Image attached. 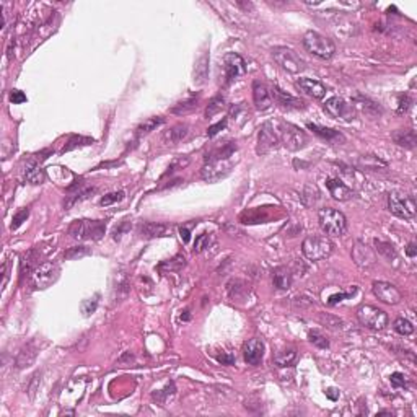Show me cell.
<instances>
[{
	"mask_svg": "<svg viewBox=\"0 0 417 417\" xmlns=\"http://www.w3.org/2000/svg\"><path fill=\"white\" fill-rule=\"evenodd\" d=\"M168 232H171V227L166 224H160V222H147V224L140 227V233L145 238L165 236Z\"/></svg>",
	"mask_w": 417,
	"mask_h": 417,
	"instance_id": "obj_26",
	"label": "cell"
},
{
	"mask_svg": "<svg viewBox=\"0 0 417 417\" xmlns=\"http://www.w3.org/2000/svg\"><path fill=\"white\" fill-rule=\"evenodd\" d=\"M359 163H360V165H365L367 170H374V168H377L378 165H381V166H386V163H385V162H381V160H378V158H375V157H371V155L362 157V158L359 160Z\"/></svg>",
	"mask_w": 417,
	"mask_h": 417,
	"instance_id": "obj_45",
	"label": "cell"
},
{
	"mask_svg": "<svg viewBox=\"0 0 417 417\" xmlns=\"http://www.w3.org/2000/svg\"><path fill=\"white\" fill-rule=\"evenodd\" d=\"M406 254L409 256V258H415V254H417V246L415 243H409L406 248Z\"/></svg>",
	"mask_w": 417,
	"mask_h": 417,
	"instance_id": "obj_58",
	"label": "cell"
},
{
	"mask_svg": "<svg viewBox=\"0 0 417 417\" xmlns=\"http://www.w3.org/2000/svg\"><path fill=\"white\" fill-rule=\"evenodd\" d=\"M124 199V192L122 191H118V192H109V194H106V196L100 201L101 206H111V204L114 202H119Z\"/></svg>",
	"mask_w": 417,
	"mask_h": 417,
	"instance_id": "obj_48",
	"label": "cell"
},
{
	"mask_svg": "<svg viewBox=\"0 0 417 417\" xmlns=\"http://www.w3.org/2000/svg\"><path fill=\"white\" fill-rule=\"evenodd\" d=\"M224 108H225V100L222 98V96H215V98H212V100H210V103H209V106H207L206 116H207V118L215 116V114H218Z\"/></svg>",
	"mask_w": 417,
	"mask_h": 417,
	"instance_id": "obj_38",
	"label": "cell"
},
{
	"mask_svg": "<svg viewBox=\"0 0 417 417\" xmlns=\"http://www.w3.org/2000/svg\"><path fill=\"white\" fill-rule=\"evenodd\" d=\"M246 72V62L236 52H228L224 56V83L232 85L238 77L245 75Z\"/></svg>",
	"mask_w": 417,
	"mask_h": 417,
	"instance_id": "obj_12",
	"label": "cell"
},
{
	"mask_svg": "<svg viewBox=\"0 0 417 417\" xmlns=\"http://www.w3.org/2000/svg\"><path fill=\"white\" fill-rule=\"evenodd\" d=\"M207 65H209V56L207 54H204L199 62H197V65H196V70H194V80H196V83H204L206 82V78H207Z\"/></svg>",
	"mask_w": 417,
	"mask_h": 417,
	"instance_id": "obj_34",
	"label": "cell"
},
{
	"mask_svg": "<svg viewBox=\"0 0 417 417\" xmlns=\"http://www.w3.org/2000/svg\"><path fill=\"white\" fill-rule=\"evenodd\" d=\"M280 140L282 144L286 145L292 152H297V150H301L306 144H308V137L303 130L300 127L294 126V124L283 122L282 129H280Z\"/></svg>",
	"mask_w": 417,
	"mask_h": 417,
	"instance_id": "obj_11",
	"label": "cell"
},
{
	"mask_svg": "<svg viewBox=\"0 0 417 417\" xmlns=\"http://www.w3.org/2000/svg\"><path fill=\"white\" fill-rule=\"evenodd\" d=\"M412 106V98L409 95H399L398 98V114L407 113Z\"/></svg>",
	"mask_w": 417,
	"mask_h": 417,
	"instance_id": "obj_43",
	"label": "cell"
},
{
	"mask_svg": "<svg viewBox=\"0 0 417 417\" xmlns=\"http://www.w3.org/2000/svg\"><path fill=\"white\" fill-rule=\"evenodd\" d=\"M189 134V126L188 124H176V126H173L171 129H168L165 134H163V142L166 145H176V144H180L181 140H184L186 137H188Z\"/></svg>",
	"mask_w": 417,
	"mask_h": 417,
	"instance_id": "obj_22",
	"label": "cell"
},
{
	"mask_svg": "<svg viewBox=\"0 0 417 417\" xmlns=\"http://www.w3.org/2000/svg\"><path fill=\"white\" fill-rule=\"evenodd\" d=\"M352 259L360 269H370L377 264V256L371 248L362 242H356L352 248Z\"/></svg>",
	"mask_w": 417,
	"mask_h": 417,
	"instance_id": "obj_15",
	"label": "cell"
},
{
	"mask_svg": "<svg viewBox=\"0 0 417 417\" xmlns=\"http://www.w3.org/2000/svg\"><path fill=\"white\" fill-rule=\"evenodd\" d=\"M326 396L331 399V401H336V399H339V391L338 389H334V388H330L326 391Z\"/></svg>",
	"mask_w": 417,
	"mask_h": 417,
	"instance_id": "obj_60",
	"label": "cell"
},
{
	"mask_svg": "<svg viewBox=\"0 0 417 417\" xmlns=\"http://www.w3.org/2000/svg\"><path fill=\"white\" fill-rule=\"evenodd\" d=\"M280 144V130L274 127L272 122H264L258 136V147H256L258 155H268L274 150H277Z\"/></svg>",
	"mask_w": 417,
	"mask_h": 417,
	"instance_id": "obj_7",
	"label": "cell"
},
{
	"mask_svg": "<svg viewBox=\"0 0 417 417\" xmlns=\"http://www.w3.org/2000/svg\"><path fill=\"white\" fill-rule=\"evenodd\" d=\"M308 338H310V341H312V344H315L316 347H319V349H327V347H330V341H327L323 334H319L316 331L310 333Z\"/></svg>",
	"mask_w": 417,
	"mask_h": 417,
	"instance_id": "obj_42",
	"label": "cell"
},
{
	"mask_svg": "<svg viewBox=\"0 0 417 417\" xmlns=\"http://www.w3.org/2000/svg\"><path fill=\"white\" fill-rule=\"evenodd\" d=\"M38 259H39V253L36 250H28L23 254L21 262H20L21 280L25 279V276H30V274H33V271L38 268Z\"/></svg>",
	"mask_w": 417,
	"mask_h": 417,
	"instance_id": "obj_23",
	"label": "cell"
},
{
	"mask_svg": "<svg viewBox=\"0 0 417 417\" xmlns=\"http://www.w3.org/2000/svg\"><path fill=\"white\" fill-rule=\"evenodd\" d=\"M209 246V235L202 233L196 238V243H194V253H201Z\"/></svg>",
	"mask_w": 417,
	"mask_h": 417,
	"instance_id": "obj_49",
	"label": "cell"
},
{
	"mask_svg": "<svg viewBox=\"0 0 417 417\" xmlns=\"http://www.w3.org/2000/svg\"><path fill=\"white\" fill-rule=\"evenodd\" d=\"M393 140L399 147H404V148H414L417 144L415 132L412 129H399L393 132Z\"/></svg>",
	"mask_w": 417,
	"mask_h": 417,
	"instance_id": "obj_27",
	"label": "cell"
},
{
	"mask_svg": "<svg viewBox=\"0 0 417 417\" xmlns=\"http://www.w3.org/2000/svg\"><path fill=\"white\" fill-rule=\"evenodd\" d=\"M34 359H36V349H34L33 344H28L20 350L18 357H16V365H18V368L30 367Z\"/></svg>",
	"mask_w": 417,
	"mask_h": 417,
	"instance_id": "obj_28",
	"label": "cell"
},
{
	"mask_svg": "<svg viewBox=\"0 0 417 417\" xmlns=\"http://www.w3.org/2000/svg\"><path fill=\"white\" fill-rule=\"evenodd\" d=\"M197 98L196 96H191V98H186L183 101H180L178 104H174L173 108L170 109L173 114H178V116H183V114H189L192 113L194 109H197Z\"/></svg>",
	"mask_w": 417,
	"mask_h": 417,
	"instance_id": "obj_30",
	"label": "cell"
},
{
	"mask_svg": "<svg viewBox=\"0 0 417 417\" xmlns=\"http://www.w3.org/2000/svg\"><path fill=\"white\" fill-rule=\"evenodd\" d=\"M92 142H93V139H88V137H72L69 142V145L64 147V152H69V150L80 147V145H88V144H92Z\"/></svg>",
	"mask_w": 417,
	"mask_h": 417,
	"instance_id": "obj_47",
	"label": "cell"
},
{
	"mask_svg": "<svg viewBox=\"0 0 417 417\" xmlns=\"http://www.w3.org/2000/svg\"><path fill=\"white\" fill-rule=\"evenodd\" d=\"M303 46L305 49L310 52V54H313L319 59H331L336 52V46L334 42L323 36V34H319L316 31H308L305 36H303Z\"/></svg>",
	"mask_w": 417,
	"mask_h": 417,
	"instance_id": "obj_3",
	"label": "cell"
},
{
	"mask_svg": "<svg viewBox=\"0 0 417 417\" xmlns=\"http://www.w3.org/2000/svg\"><path fill=\"white\" fill-rule=\"evenodd\" d=\"M96 189L95 188H88V189H85V191H80V192H77L75 196H72V197H69V201L65 202V207L69 209V207H72L75 202H78V201H82V199H86L88 196H90V194H93Z\"/></svg>",
	"mask_w": 417,
	"mask_h": 417,
	"instance_id": "obj_46",
	"label": "cell"
},
{
	"mask_svg": "<svg viewBox=\"0 0 417 417\" xmlns=\"http://www.w3.org/2000/svg\"><path fill=\"white\" fill-rule=\"evenodd\" d=\"M189 165V158H176L174 162L168 166V171H166V174H170V173H173V171H176V170H183L184 166H188Z\"/></svg>",
	"mask_w": 417,
	"mask_h": 417,
	"instance_id": "obj_50",
	"label": "cell"
},
{
	"mask_svg": "<svg viewBox=\"0 0 417 417\" xmlns=\"http://www.w3.org/2000/svg\"><path fill=\"white\" fill-rule=\"evenodd\" d=\"M301 199H303L305 206H308V207L316 206V202L321 199V192H319L318 186L316 184H306L305 189H303V196H301Z\"/></svg>",
	"mask_w": 417,
	"mask_h": 417,
	"instance_id": "obj_31",
	"label": "cell"
},
{
	"mask_svg": "<svg viewBox=\"0 0 417 417\" xmlns=\"http://www.w3.org/2000/svg\"><path fill=\"white\" fill-rule=\"evenodd\" d=\"M375 250L381 254L385 256L386 259H391V258H396V250L391 243H386V242H380V239H375Z\"/></svg>",
	"mask_w": 417,
	"mask_h": 417,
	"instance_id": "obj_36",
	"label": "cell"
},
{
	"mask_svg": "<svg viewBox=\"0 0 417 417\" xmlns=\"http://www.w3.org/2000/svg\"><path fill=\"white\" fill-rule=\"evenodd\" d=\"M186 264V259H184V256H176V258L170 259L168 262H163V264H160V271H165V269H170V271H180L183 266Z\"/></svg>",
	"mask_w": 417,
	"mask_h": 417,
	"instance_id": "obj_41",
	"label": "cell"
},
{
	"mask_svg": "<svg viewBox=\"0 0 417 417\" xmlns=\"http://www.w3.org/2000/svg\"><path fill=\"white\" fill-rule=\"evenodd\" d=\"M272 283L279 290H289L292 287V272L286 266H279L272 271Z\"/></svg>",
	"mask_w": 417,
	"mask_h": 417,
	"instance_id": "obj_24",
	"label": "cell"
},
{
	"mask_svg": "<svg viewBox=\"0 0 417 417\" xmlns=\"http://www.w3.org/2000/svg\"><path fill=\"white\" fill-rule=\"evenodd\" d=\"M96 305H98V301H96V300H93V303H92L90 300H85L83 303H82V312L85 315H90V313H93L95 310H96Z\"/></svg>",
	"mask_w": 417,
	"mask_h": 417,
	"instance_id": "obj_55",
	"label": "cell"
},
{
	"mask_svg": "<svg viewBox=\"0 0 417 417\" xmlns=\"http://www.w3.org/2000/svg\"><path fill=\"white\" fill-rule=\"evenodd\" d=\"M217 359H218V362L224 363V365H232V363L235 362L233 356H225V354H222V356H218Z\"/></svg>",
	"mask_w": 417,
	"mask_h": 417,
	"instance_id": "obj_57",
	"label": "cell"
},
{
	"mask_svg": "<svg viewBox=\"0 0 417 417\" xmlns=\"http://www.w3.org/2000/svg\"><path fill=\"white\" fill-rule=\"evenodd\" d=\"M104 230L106 222L103 220H75L69 227V235L74 239H100Z\"/></svg>",
	"mask_w": 417,
	"mask_h": 417,
	"instance_id": "obj_4",
	"label": "cell"
},
{
	"mask_svg": "<svg viewBox=\"0 0 417 417\" xmlns=\"http://www.w3.org/2000/svg\"><path fill=\"white\" fill-rule=\"evenodd\" d=\"M394 331L398 334H401V336H409V334L414 333V326H412V323L409 321V319L398 318L394 321Z\"/></svg>",
	"mask_w": 417,
	"mask_h": 417,
	"instance_id": "obj_37",
	"label": "cell"
},
{
	"mask_svg": "<svg viewBox=\"0 0 417 417\" xmlns=\"http://www.w3.org/2000/svg\"><path fill=\"white\" fill-rule=\"evenodd\" d=\"M388 207L399 218L409 220L415 215V202L411 196L403 192H391L388 196Z\"/></svg>",
	"mask_w": 417,
	"mask_h": 417,
	"instance_id": "obj_8",
	"label": "cell"
},
{
	"mask_svg": "<svg viewBox=\"0 0 417 417\" xmlns=\"http://www.w3.org/2000/svg\"><path fill=\"white\" fill-rule=\"evenodd\" d=\"M232 166L233 165L230 160H220V158L206 160V165H204L201 170V176L202 180L207 183H217L220 180H224L225 176L232 171Z\"/></svg>",
	"mask_w": 417,
	"mask_h": 417,
	"instance_id": "obj_9",
	"label": "cell"
},
{
	"mask_svg": "<svg viewBox=\"0 0 417 417\" xmlns=\"http://www.w3.org/2000/svg\"><path fill=\"white\" fill-rule=\"evenodd\" d=\"M324 109L330 114L331 118L336 119H342V121H352L356 118V111H354V106L349 104L347 101H344L339 96H333V98L326 100L324 103Z\"/></svg>",
	"mask_w": 417,
	"mask_h": 417,
	"instance_id": "obj_13",
	"label": "cell"
},
{
	"mask_svg": "<svg viewBox=\"0 0 417 417\" xmlns=\"http://www.w3.org/2000/svg\"><path fill=\"white\" fill-rule=\"evenodd\" d=\"M271 98H274V101H276L283 109H303L305 108V101L303 100L289 95L287 92L280 90L279 86H274L271 90Z\"/></svg>",
	"mask_w": 417,
	"mask_h": 417,
	"instance_id": "obj_16",
	"label": "cell"
},
{
	"mask_svg": "<svg viewBox=\"0 0 417 417\" xmlns=\"http://www.w3.org/2000/svg\"><path fill=\"white\" fill-rule=\"evenodd\" d=\"M163 122H165V119H163V118H160V116L145 119L142 124H139V127H137V136H145V134H148V132L155 130L158 126H162Z\"/></svg>",
	"mask_w": 417,
	"mask_h": 417,
	"instance_id": "obj_33",
	"label": "cell"
},
{
	"mask_svg": "<svg viewBox=\"0 0 417 417\" xmlns=\"http://www.w3.org/2000/svg\"><path fill=\"white\" fill-rule=\"evenodd\" d=\"M253 100H254V106L258 111H266L271 108L272 104V98H271V92L269 88L266 86L259 80H254L253 82Z\"/></svg>",
	"mask_w": 417,
	"mask_h": 417,
	"instance_id": "obj_18",
	"label": "cell"
},
{
	"mask_svg": "<svg viewBox=\"0 0 417 417\" xmlns=\"http://www.w3.org/2000/svg\"><path fill=\"white\" fill-rule=\"evenodd\" d=\"M227 127V119H224V121H220V122H217V124H214V126H210L209 129H207V136L209 137H214V136H217L220 130H224Z\"/></svg>",
	"mask_w": 417,
	"mask_h": 417,
	"instance_id": "obj_53",
	"label": "cell"
},
{
	"mask_svg": "<svg viewBox=\"0 0 417 417\" xmlns=\"http://www.w3.org/2000/svg\"><path fill=\"white\" fill-rule=\"evenodd\" d=\"M326 186H327V189H330V194L336 201H349L354 196L352 189L347 184H344L341 180L330 178L326 181Z\"/></svg>",
	"mask_w": 417,
	"mask_h": 417,
	"instance_id": "obj_21",
	"label": "cell"
},
{
	"mask_svg": "<svg viewBox=\"0 0 417 417\" xmlns=\"http://www.w3.org/2000/svg\"><path fill=\"white\" fill-rule=\"evenodd\" d=\"M28 215H30V210L28 209H23L21 212H18V214H16L15 217H13V224H12V228H18L23 222L28 218Z\"/></svg>",
	"mask_w": 417,
	"mask_h": 417,
	"instance_id": "obj_52",
	"label": "cell"
},
{
	"mask_svg": "<svg viewBox=\"0 0 417 417\" xmlns=\"http://www.w3.org/2000/svg\"><path fill=\"white\" fill-rule=\"evenodd\" d=\"M308 129H312L316 136H319L321 139H326L327 142H331V144H344V142H345V137L341 134L339 130L321 127V126H318V124H312V122L308 124Z\"/></svg>",
	"mask_w": 417,
	"mask_h": 417,
	"instance_id": "obj_25",
	"label": "cell"
},
{
	"mask_svg": "<svg viewBox=\"0 0 417 417\" xmlns=\"http://www.w3.org/2000/svg\"><path fill=\"white\" fill-rule=\"evenodd\" d=\"M357 318L359 321L368 327V330L381 331L388 326V315L383 310H380L374 305H362L357 310Z\"/></svg>",
	"mask_w": 417,
	"mask_h": 417,
	"instance_id": "obj_6",
	"label": "cell"
},
{
	"mask_svg": "<svg viewBox=\"0 0 417 417\" xmlns=\"http://www.w3.org/2000/svg\"><path fill=\"white\" fill-rule=\"evenodd\" d=\"M126 230H127V222H124V225H122V227H119V228L114 230V233H113V235H114V239H119L121 235H122L124 232H126Z\"/></svg>",
	"mask_w": 417,
	"mask_h": 417,
	"instance_id": "obj_59",
	"label": "cell"
},
{
	"mask_svg": "<svg viewBox=\"0 0 417 417\" xmlns=\"http://www.w3.org/2000/svg\"><path fill=\"white\" fill-rule=\"evenodd\" d=\"M272 57L283 70H287L290 74H300L303 72L306 67L305 60L301 59L294 49L286 48V46L272 48Z\"/></svg>",
	"mask_w": 417,
	"mask_h": 417,
	"instance_id": "obj_5",
	"label": "cell"
},
{
	"mask_svg": "<svg viewBox=\"0 0 417 417\" xmlns=\"http://www.w3.org/2000/svg\"><path fill=\"white\" fill-rule=\"evenodd\" d=\"M59 279V266L56 262H42L31 274L34 289H48Z\"/></svg>",
	"mask_w": 417,
	"mask_h": 417,
	"instance_id": "obj_10",
	"label": "cell"
},
{
	"mask_svg": "<svg viewBox=\"0 0 417 417\" xmlns=\"http://www.w3.org/2000/svg\"><path fill=\"white\" fill-rule=\"evenodd\" d=\"M90 254V248L86 246H74V248H69V250L64 253V258L65 259H77V258H83V256Z\"/></svg>",
	"mask_w": 417,
	"mask_h": 417,
	"instance_id": "obj_39",
	"label": "cell"
},
{
	"mask_svg": "<svg viewBox=\"0 0 417 417\" xmlns=\"http://www.w3.org/2000/svg\"><path fill=\"white\" fill-rule=\"evenodd\" d=\"M274 360H276L277 367H290V365H294L295 360H297V350L294 347L283 349V350L276 354Z\"/></svg>",
	"mask_w": 417,
	"mask_h": 417,
	"instance_id": "obj_29",
	"label": "cell"
},
{
	"mask_svg": "<svg viewBox=\"0 0 417 417\" xmlns=\"http://www.w3.org/2000/svg\"><path fill=\"white\" fill-rule=\"evenodd\" d=\"M246 292H248V287H246V283L243 280H232L228 283V294L230 297H232L233 300H239V298H243L246 295Z\"/></svg>",
	"mask_w": 417,
	"mask_h": 417,
	"instance_id": "obj_35",
	"label": "cell"
},
{
	"mask_svg": "<svg viewBox=\"0 0 417 417\" xmlns=\"http://www.w3.org/2000/svg\"><path fill=\"white\" fill-rule=\"evenodd\" d=\"M297 86L303 93L310 95L315 100H321L326 95V86L321 82H318V80H313V78H298Z\"/></svg>",
	"mask_w": 417,
	"mask_h": 417,
	"instance_id": "obj_19",
	"label": "cell"
},
{
	"mask_svg": "<svg viewBox=\"0 0 417 417\" xmlns=\"http://www.w3.org/2000/svg\"><path fill=\"white\" fill-rule=\"evenodd\" d=\"M25 178L31 184H41L46 180V173H44V170H41L36 163H30L28 170L25 173Z\"/></svg>",
	"mask_w": 417,
	"mask_h": 417,
	"instance_id": "obj_32",
	"label": "cell"
},
{
	"mask_svg": "<svg viewBox=\"0 0 417 417\" xmlns=\"http://www.w3.org/2000/svg\"><path fill=\"white\" fill-rule=\"evenodd\" d=\"M245 360L250 365H259L264 357V342L258 338H253L245 344Z\"/></svg>",
	"mask_w": 417,
	"mask_h": 417,
	"instance_id": "obj_17",
	"label": "cell"
},
{
	"mask_svg": "<svg viewBox=\"0 0 417 417\" xmlns=\"http://www.w3.org/2000/svg\"><path fill=\"white\" fill-rule=\"evenodd\" d=\"M301 251H303L305 258L310 261H323L330 258V254L333 253V243L327 236L321 235L306 236L303 245H301Z\"/></svg>",
	"mask_w": 417,
	"mask_h": 417,
	"instance_id": "obj_2",
	"label": "cell"
},
{
	"mask_svg": "<svg viewBox=\"0 0 417 417\" xmlns=\"http://www.w3.org/2000/svg\"><path fill=\"white\" fill-rule=\"evenodd\" d=\"M319 319H321V323H323V324H326L327 327H331V330H341L342 324H344L339 318L331 316V315H326V316L321 315V316H319Z\"/></svg>",
	"mask_w": 417,
	"mask_h": 417,
	"instance_id": "obj_44",
	"label": "cell"
},
{
	"mask_svg": "<svg viewBox=\"0 0 417 417\" xmlns=\"http://www.w3.org/2000/svg\"><path fill=\"white\" fill-rule=\"evenodd\" d=\"M318 218L319 227L327 236H341L347 230V218L344 217L342 212L333 207H324L319 210Z\"/></svg>",
	"mask_w": 417,
	"mask_h": 417,
	"instance_id": "obj_1",
	"label": "cell"
},
{
	"mask_svg": "<svg viewBox=\"0 0 417 417\" xmlns=\"http://www.w3.org/2000/svg\"><path fill=\"white\" fill-rule=\"evenodd\" d=\"M374 295L386 305H398L403 300V294L389 282H374Z\"/></svg>",
	"mask_w": 417,
	"mask_h": 417,
	"instance_id": "obj_14",
	"label": "cell"
},
{
	"mask_svg": "<svg viewBox=\"0 0 417 417\" xmlns=\"http://www.w3.org/2000/svg\"><path fill=\"white\" fill-rule=\"evenodd\" d=\"M180 235H181V238H183V242H184V243H188V242H189L191 233H189V230H188V228H180Z\"/></svg>",
	"mask_w": 417,
	"mask_h": 417,
	"instance_id": "obj_61",
	"label": "cell"
},
{
	"mask_svg": "<svg viewBox=\"0 0 417 417\" xmlns=\"http://www.w3.org/2000/svg\"><path fill=\"white\" fill-rule=\"evenodd\" d=\"M113 294L114 300L122 301L129 294H130V283L126 271H118L114 274V283H113Z\"/></svg>",
	"mask_w": 417,
	"mask_h": 417,
	"instance_id": "obj_20",
	"label": "cell"
},
{
	"mask_svg": "<svg viewBox=\"0 0 417 417\" xmlns=\"http://www.w3.org/2000/svg\"><path fill=\"white\" fill-rule=\"evenodd\" d=\"M391 385L394 388H404L407 385V380L403 374H399V371H394V374H391Z\"/></svg>",
	"mask_w": 417,
	"mask_h": 417,
	"instance_id": "obj_51",
	"label": "cell"
},
{
	"mask_svg": "<svg viewBox=\"0 0 417 417\" xmlns=\"http://www.w3.org/2000/svg\"><path fill=\"white\" fill-rule=\"evenodd\" d=\"M10 100H12L13 104H21V103L26 101V95L23 92H20V90H13L12 95H10Z\"/></svg>",
	"mask_w": 417,
	"mask_h": 417,
	"instance_id": "obj_54",
	"label": "cell"
},
{
	"mask_svg": "<svg viewBox=\"0 0 417 417\" xmlns=\"http://www.w3.org/2000/svg\"><path fill=\"white\" fill-rule=\"evenodd\" d=\"M352 294H354V292H352ZM352 294H336V295H331L330 300H327V303H330V305H336V303H339V301H342L344 298L350 297Z\"/></svg>",
	"mask_w": 417,
	"mask_h": 417,
	"instance_id": "obj_56",
	"label": "cell"
},
{
	"mask_svg": "<svg viewBox=\"0 0 417 417\" xmlns=\"http://www.w3.org/2000/svg\"><path fill=\"white\" fill-rule=\"evenodd\" d=\"M174 393V385L170 383V385H166V388L163 389H158V391H153L152 393V398H153V401H157L158 404H163L166 401V398L168 396H171Z\"/></svg>",
	"mask_w": 417,
	"mask_h": 417,
	"instance_id": "obj_40",
	"label": "cell"
}]
</instances>
